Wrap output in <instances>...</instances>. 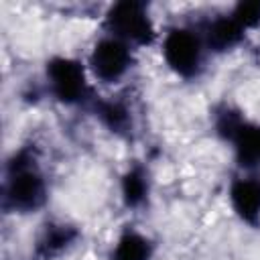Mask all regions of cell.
Instances as JSON below:
<instances>
[{"mask_svg":"<svg viewBox=\"0 0 260 260\" xmlns=\"http://www.w3.org/2000/svg\"><path fill=\"white\" fill-rule=\"evenodd\" d=\"M234 140H236L238 158L242 165L260 162V128L258 126H240Z\"/></svg>","mask_w":260,"mask_h":260,"instance_id":"52a82bcc","label":"cell"},{"mask_svg":"<svg viewBox=\"0 0 260 260\" xmlns=\"http://www.w3.org/2000/svg\"><path fill=\"white\" fill-rule=\"evenodd\" d=\"M236 20L242 26L256 24L260 20V2H244V4H240L238 10H236Z\"/></svg>","mask_w":260,"mask_h":260,"instance_id":"8fae6325","label":"cell"},{"mask_svg":"<svg viewBox=\"0 0 260 260\" xmlns=\"http://www.w3.org/2000/svg\"><path fill=\"white\" fill-rule=\"evenodd\" d=\"M49 73L53 79V87L63 102H73L83 93V71L75 61L55 59L49 67Z\"/></svg>","mask_w":260,"mask_h":260,"instance_id":"3957f363","label":"cell"},{"mask_svg":"<svg viewBox=\"0 0 260 260\" xmlns=\"http://www.w3.org/2000/svg\"><path fill=\"white\" fill-rule=\"evenodd\" d=\"M10 199L18 209L37 207L43 201V181L37 173L20 169L10 183Z\"/></svg>","mask_w":260,"mask_h":260,"instance_id":"5b68a950","label":"cell"},{"mask_svg":"<svg viewBox=\"0 0 260 260\" xmlns=\"http://www.w3.org/2000/svg\"><path fill=\"white\" fill-rule=\"evenodd\" d=\"M104 118L108 120V124H110L112 128H120V126L124 124V120H126L124 112L118 110L116 106H106V108H104Z\"/></svg>","mask_w":260,"mask_h":260,"instance_id":"7c38bea8","label":"cell"},{"mask_svg":"<svg viewBox=\"0 0 260 260\" xmlns=\"http://www.w3.org/2000/svg\"><path fill=\"white\" fill-rule=\"evenodd\" d=\"M69 238H71V234H69L67 230H57V232H53V234L49 236L47 246H49V248H59V246L67 244V240H69Z\"/></svg>","mask_w":260,"mask_h":260,"instance_id":"4fadbf2b","label":"cell"},{"mask_svg":"<svg viewBox=\"0 0 260 260\" xmlns=\"http://www.w3.org/2000/svg\"><path fill=\"white\" fill-rule=\"evenodd\" d=\"M128 59L130 55L122 43L102 41L91 55V65H93V71L102 79H116L126 71Z\"/></svg>","mask_w":260,"mask_h":260,"instance_id":"277c9868","label":"cell"},{"mask_svg":"<svg viewBox=\"0 0 260 260\" xmlns=\"http://www.w3.org/2000/svg\"><path fill=\"white\" fill-rule=\"evenodd\" d=\"M148 244L146 240H142L140 236H124L116 248L114 260H148Z\"/></svg>","mask_w":260,"mask_h":260,"instance_id":"9c48e42d","label":"cell"},{"mask_svg":"<svg viewBox=\"0 0 260 260\" xmlns=\"http://www.w3.org/2000/svg\"><path fill=\"white\" fill-rule=\"evenodd\" d=\"M242 37V24L236 18H219L209 26L207 39L209 45L215 49H225L238 43Z\"/></svg>","mask_w":260,"mask_h":260,"instance_id":"ba28073f","label":"cell"},{"mask_svg":"<svg viewBox=\"0 0 260 260\" xmlns=\"http://www.w3.org/2000/svg\"><path fill=\"white\" fill-rule=\"evenodd\" d=\"M165 57L175 71L189 75L197 69L199 63V43L193 35L185 30H175L165 43Z\"/></svg>","mask_w":260,"mask_h":260,"instance_id":"7a4b0ae2","label":"cell"},{"mask_svg":"<svg viewBox=\"0 0 260 260\" xmlns=\"http://www.w3.org/2000/svg\"><path fill=\"white\" fill-rule=\"evenodd\" d=\"M110 26L126 39L146 43L152 37L150 20L138 2H120L110 12Z\"/></svg>","mask_w":260,"mask_h":260,"instance_id":"6da1fadb","label":"cell"},{"mask_svg":"<svg viewBox=\"0 0 260 260\" xmlns=\"http://www.w3.org/2000/svg\"><path fill=\"white\" fill-rule=\"evenodd\" d=\"M232 201L236 211L248 219L256 221L260 215V183L254 181H240L232 189Z\"/></svg>","mask_w":260,"mask_h":260,"instance_id":"8992f818","label":"cell"},{"mask_svg":"<svg viewBox=\"0 0 260 260\" xmlns=\"http://www.w3.org/2000/svg\"><path fill=\"white\" fill-rule=\"evenodd\" d=\"M124 195H126V201L130 205H136L142 197H144V179L140 177V173H130L126 175L124 179Z\"/></svg>","mask_w":260,"mask_h":260,"instance_id":"30bf717a","label":"cell"}]
</instances>
